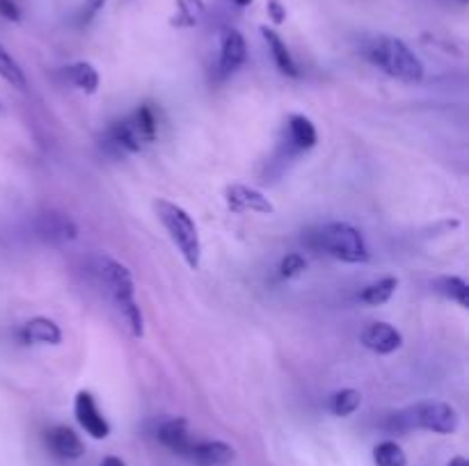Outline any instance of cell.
Wrapping results in <instances>:
<instances>
[{
  "label": "cell",
  "instance_id": "21",
  "mask_svg": "<svg viewBox=\"0 0 469 466\" xmlns=\"http://www.w3.org/2000/svg\"><path fill=\"white\" fill-rule=\"evenodd\" d=\"M175 16L169 19V24L175 28H195L206 16L204 0H175Z\"/></svg>",
  "mask_w": 469,
  "mask_h": 466
},
{
  "label": "cell",
  "instance_id": "19",
  "mask_svg": "<svg viewBox=\"0 0 469 466\" xmlns=\"http://www.w3.org/2000/svg\"><path fill=\"white\" fill-rule=\"evenodd\" d=\"M398 289V279L397 277H382L373 284L364 286L362 293H359V302L367 304V307H382L388 304L389 300L394 298Z\"/></svg>",
  "mask_w": 469,
  "mask_h": 466
},
{
  "label": "cell",
  "instance_id": "3",
  "mask_svg": "<svg viewBox=\"0 0 469 466\" xmlns=\"http://www.w3.org/2000/svg\"><path fill=\"white\" fill-rule=\"evenodd\" d=\"M307 243L316 252H323L341 263L359 265L367 263L368 256H371L362 231L349 222H328V224L316 226L307 233Z\"/></svg>",
  "mask_w": 469,
  "mask_h": 466
},
{
  "label": "cell",
  "instance_id": "27",
  "mask_svg": "<svg viewBox=\"0 0 469 466\" xmlns=\"http://www.w3.org/2000/svg\"><path fill=\"white\" fill-rule=\"evenodd\" d=\"M266 12H268V19H271L275 25H282L286 21V7L282 5L280 0H268Z\"/></svg>",
  "mask_w": 469,
  "mask_h": 466
},
{
  "label": "cell",
  "instance_id": "8",
  "mask_svg": "<svg viewBox=\"0 0 469 466\" xmlns=\"http://www.w3.org/2000/svg\"><path fill=\"white\" fill-rule=\"evenodd\" d=\"M225 204L232 213H257V215H275V204L262 190L243 185V183H232L225 188Z\"/></svg>",
  "mask_w": 469,
  "mask_h": 466
},
{
  "label": "cell",
  "instance_id": "22",
  "mask_svg": "<svg viewBox=\"0 0 469 466\" xmlns=\"http://www.w3.org/2000/svg\"><path fill=\"white\" fill-rule=\"evenodd\" d=\"M0 78L5 82H10L12 87H16V90H25V87H28L24 69H21V64L16 62L14 58H12L10 51L3 46V42H0Z\"/></svg>",
  "mask_w": 469,
  "mask_h": 466
},
{
  "label": "cell",
  "instance_id": "26",
  "mask_svg": "<svg viewBox=\"0 0 469 466\" xmlns=\"http://www.w3.org/2000/svg\"><path fill=\"white\" fill-rule=\"evenodd\" d=\"M106 3L108 0H85V5H82V12H81V24L88 25L90 21H92L94 16L106 7Z\"/></svg>",
  "mask_w": 469,
  "mask_h": 466
},
{
  "label": "cell",
  "instance_id": "30",
  "mask_svg": "<svg viewBox=\"0 0 469 466\" xmlns=\"http://www.w3.org/2000/svg\"><path fill=\"white\" fill-rule=\"evenodd\" d=\"M449 466H469V461H467V457L458 455V457H451Z\"/></svg>",
  "mask_w": 469,
  "mask_h": 466
},
{
  "label": "cell",
  "instance_id": "10",
  "mask_svg": "<svg viewBox=\"0 0 469 466\" xmlns=\"http://www.w3.org/2000/svg\"><path fill=\"white\" fill-rule=\"evenodd\" d=\"M247 58V43L238 30L229 28L220 39V58H218V76L229 78L243 67Z\"/></svg>",
  "mask_w": 469,
  "mask_h": 466
},
{
  "label": "cell",
  "instance_id": "18",
  "mask_svg": "<svg viewBox=\"0 0 469 466\" xmlns=\"http://www.w3.org/2000/svg\"><path fill=\"white\" fill-rule=\"evenodd\" d=\"M62 76L67 78L69 85L76 87L78 91H85V94H97L99 85H101V78H99L97 67L92 62L69 64L62 69Z\"/></svg>",
  "mask_w": 469,
  "mask_h": 466
},
{
  "label": "cell",
  "instance_id": "32",
  "mask_svg": "<svg viewBox=\"0 0 469 466\" xmlns=\"http://www.w3.org/2000/svg\"><path fill=\"white\" fill-rule=\"evenodd\" d=\"M460 3H467V0H460Z\"/></svg>",
  "mask_w": 469,
  "mask_h": 466
},
{
  "label": "cell",
  "instance_id": "25",
  "mask_svg": "<svg viewBox=\"0 0 469 466\" xmlns=\"http://www.w3.org/2000/svg\"><path fill=\"white\" fill-rule=\"evenodd\" d=\"M277 270H280L282 279L301 277V274L307 270V259L302 254H298V252H291V254H286L284 259L280 261V268Z\"/></svg>",
  "mask_w": 469,
  "mask_h": 466
},
{
  "label": "cell",
  "instance_id": "31",
  "mask_svg": "<svg viewBox=\"0 0 469 466\" xmlns=\"http://www.w3.org/2000/svg\"><path fill=\"white\" fill-rule=\"evenodd\" d=\"M232 3H234V5H236V7H250L252 3H254V0H232Z\"/></svg>",
  "mask_w": 469,
  "mask_h": 466
},
{
  "label": "cell",
  "instance_id": "1",
  "mask_svg": "<svg viewBox=\"0 0 469 466\" xmlns=\"http://www.w3.org/2000/svg\"><path fill=\"white\" fill-rule=\"evenodd\" d=\"M88 272L112 300L131 337H145V316H142L140 304L136 302V281H133L131 270L126 268L121 261L97 252L88 259Z\"/></svg>",
  "mask_w": 469,
  "mask_h": 466
},
{
  "label": "cell",
  "instance_id": "13",
  "mask_svg": "<svg viewBox=\"0 0 469 466\" xmlns=\"http://www.w3.org/2000/svg\"><path fill=\"white\" fill-rule=\"evenodd\" d=\"M19 338L30 346H60L62 343V329L55 320L44 316L30 318L19 329Z\"/></svg>",
  "mask_w": 469,
  "mask_h": 466
},
{
  "label": "cell",
  "instance_id": "23",
  "mask_svg": "<svg viewBox=\"0 0 469 466\" xmlns=\"http://www.w3.org/2000/svg\"><path fill=\"white\" fill-rule=\"evenodd\" d=\"M359 404H362V394L358 389H341L330 400V412L339 418H346L358 412Z\"/></svg>",
  "mask_w": 469,
  "mask_h": 466
},
{
  "label": "cell",
  "instance_id": "12",
  "mask_svg": "<svg viewBox=\"0 0 469 466\" xmlns=\"http://www.w3.org/2000/svg\"><path fill=\"white\" fill-rule=\"evenodd\" d=\"M156 439L163 443L165 448H169L177 455L186 457V452L190 451L195 439L190 437L188 421L186 418H165L160 421L158 428H156Z\"/></svg>",
  "mask_w": 469,
  "mask_h": 466
},
{
  "label": "cell",
  "instance_id": "24",
  "mask_svg": "<svg viewBox=\"0 0 469 466\" xmlns=\"http://www.w3.org/2000/svg\"><path fill=\"white\" fill-rule=\"evenodd\" d=\"M376 466H407V457L397 442H382L373 448Z\"/></svg>",
  "mask_w": 469,
  "mask_h": 466
},
{
  "label": "cell",
  "instance_id": "2",
  "mask_svg": "<svg viewBox=\"0 0 469 466\" xmlns=\"http://www.w3.org/2000/svg\"><path fill=\"white\" fill-rule=\"evenodd\" d=\"M364 58L382 73L407 82V85H419L424 81V64L416 58L415 51L398 37L378 34V37L368 39L364 43Z\"/></svg>",
  "mask_w": 469,
  "mask_h": 466
},
{
  "label": "cell",
  "instance_id": "7",
  "mask_svg": "<svg viewBox=\"0 0 469 466\" xmlns=\"http://www.w3.org/2000/svg\"><path fill=\"white\" fill-rule=\"evenodd\" d=\"M34 233L49 245H67L78 238V226L67 213L49 208L34 217Z\"/></svg>",
  "mask_w": 469,
  "mask_h": 466
},
{
  "label": "cell",
  "instance_id": "28",
  "mask_svg": "<svg viewBox=\"0 0 469 466\" xmlns=\"http://www.w3.org/2000/svg\"><path fill=\"white\" fill-rule=\"evenodd\" d=\"M0 16L7 21H21V10L14 0H0Z\"/></svg>",
  "mask_w": 469,
  "mask_h": 466
},
{
  "label": "cell",
  "instance_id": "15",
  "mask_svg": "<svg viewBox=\"0 0 469 466\" xmlns=\"http://www.w3.org/2000/svg\"><path fill=\"white\" fill-rule=\"evenodd\" d=\"M234 457L236 451L225 442H193L190 451L186 452V460L197 466H225Z\"/></svg>",
  "mask_w": 469,
  "mask_h": 466
},
{
  "label": "cell",
  "instance_id": "6",
  "mask_svg": "<svg viewBox=\"0 0 469 466\" xmlns=\"http://www.w3.org/2000/svg\"><path fill=\"white\" fill-rule=\"evenodd\" d=\"M101 147L112 156L140 154L147 147V139L136 128L131 117H124V119H117L108 126L106 133H103Z\"/></svg>",
  "mask_w": 469,
  "mask_h": 466
},
{
  "label": "cell",
  "instance_id": "20",
  "mask_svg": "<svg viewBox=\"0 0 469 466\" xmlns=\"http://www.w3.org/2000/svg\"><path fill=\"white\" fill-rule=\"evenodd\" d=\"M433 289L440 295H445L446 300L458 304L460 309H469V286L463 277H455V274L437 277L436 281H433Z\"/></svg>",
  "mask_w": 469,
  "mask_h": 466
},
{
  "label": "cell",
  "instance_id": "14",
  "mask_svg": "<svg viewBox=\"0 0 469 466\" xmlns=\"http://www.w3.org/2000/svg\"><path fill=\"white\" fill-rule=\"evenodd\" d=\"M319 142V130H316L314 121L305 115H291L286 121V147L295 154L314 149Z\"/></svg>",
  "mask_w": 469,
  "mask_h": 466
},
{
  "label": "cell",
  "instance_id": "9",
  "mask_svg": "<svg viewBox=\"0 0 469 466\" xmlns=\"http://www.w3.org/2000/svg\"><path fill=\"white\" fill-rule=\"evenodd\" d=\"M73 414H76V421L85 433L92 439L101 442L110 434V423L106 421V416L99 409L97 400L90 391H78L76 400H73Z\"/></svg>",
  "mask_w": 469,
  "mask_h": 466
},
{
  "label": "cell",
  "instance_id": "5",
  "mask_svg": "<svg viewBox=\"0 0 469 466\" xmlns=\"http://www.w3.org/2000/svg\"><path fill=\"white\" fill-rule=\"evenodd\" d=\"M389 430L407 433V430H428L436 434H454L460 428V416L455 407L442 400H421L401 412L392 414L388 421Z\"/></svg>",
  "mask_w": 469,
  "mask_h": 466
},
{
  "label": "cell",
  "instance_id": "29",
  "mask_svg": "<svg viewBox=\"0 0 469 466\" xmlns=\"http://www.w3.org/2000/svg\"><path fill=\"white\" fill-rule=\"evenodd\" d=\"M101 466H126V461L121 460V457H115V455H108L103 457Z\"/></svg>",
  "mask_w": 469,
  "mask_h": 466
},
{
  "label": "cell",
  "instance_id": "16",
  "mask_svg": "<svg viewBox=\"0 0 469 466\" xmlns=\"http://www.w3.org/2000/svg\"><path fill=\"white\" fill-rule=\"evenodd\" d=\"M46 442H49V448L62 460H78L85 452V443L82 439L73 433L67 425H55L46 433Z\"/></svg>",
  "mask_w": 469,
  "mask_h": 466
},
{
  "label": "cell",
  "instance_id": "17",
  "mask_svg": "<svg viewBox=\"0 0 469 466\" xmlns=\"http://www.w3.org/2000/svg\"><path fill=\"white\" fill-rule=\"evenodd\" d=\"M262 37H263V42H266L268 51H271V58H273V62H275V67L289 78L301 76L298 62H295L293 55H291V51H289V46H286L284 39H282L273 28H266V25H262Z\"/></svg>",
  "mask_w": 469,
  "mask_h": 466
},
{
  "label": "cell",
  "instance_id": "11",
  "mask_svg": "<svg viewBox=\"0 0 469 466\" xmlns=\"http://www.w3.org/2000/svg\"><path fill=\"white\" fill-rule=\"evenodd\" d=\"M359 341L367 350L376 352V355H392V352L401 350L403 334L389 322H371L364 328Z\"/></svg>",
  "mask_w": 469,
  "mask_h": 466
},
{
  "label": "cell",
  "instance_id": "4",
  "mask_svg": "<svg viewBox=\"0 0 469 466\" xmlns=\"http://www.w3.org/2000/svg\"><path fill=\"white\" fill-rule=\"evenodd\" d=\"M154 211L186 265L190 270H199V265H202V238H199V229L193 215L184 206L169 202V199H156Z\"/></svg>",
  "mask_w": 469,
  "mask_h": 466
}]
</instances>
